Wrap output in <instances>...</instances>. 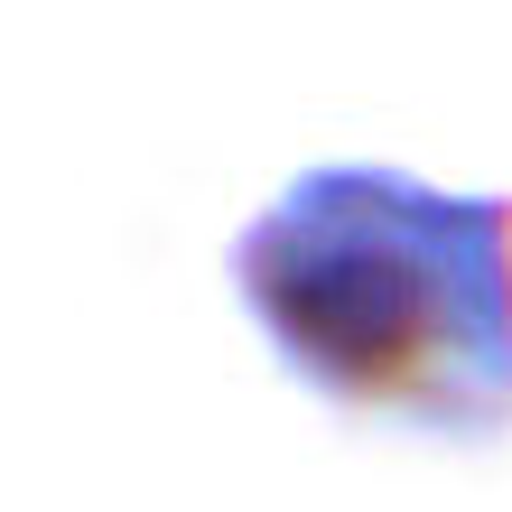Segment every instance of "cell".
<instances>
[{
    "mask_svg": "<svg viewBox=\"0 0 512 512\" xmlns=\"http://www.w3.org/2000/svg\"><path fill=\"white\" fill-rule=\"evenodd\" d=\"M233 298L326 410L410 438H512V196L317 159L233 233Z\"/></svg>",
    "mask_w": 512,
    "mask_h": 512,
    "instance_id": "1",
    "label": "cell"
}]
</instances>
